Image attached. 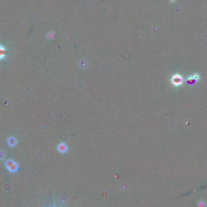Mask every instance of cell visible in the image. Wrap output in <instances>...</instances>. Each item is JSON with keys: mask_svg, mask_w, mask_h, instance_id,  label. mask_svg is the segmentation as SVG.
I'll use <instances>...</instances> for the list:
<instances>
[{"mask_svg": "<svg viewBox=\"0 0 207 207\" xmlns=\"http://www.w3.org/2000/svg\"><path fill=\"white\" fill-rule=\"evenodd\" d=\"M5 165L7 169L11 173H15L19 170V166H18V164L11 159L6 160Z\"/></svg>", "mask_w": 207, "mask_h": 207, "instance_id": "obj_1", "label": "cell"}, {"mask_svg": "<svg viewBox=\"0 0 207 207\" xmlns=\"http://www.w3.org/2000/svg\"><path fill=\"white\" fill-rule=\"evenodd\" d=\"M172 82L174 85H180L182 84V82H183V79L182 77L179 75H175L173 76L172 79Z\"/></svg>", "mask_w": 207, "mask_h": 207, "instance_id": "obj_2", "label": "cell"}, {"mask_svg": "<svg viewBox=\"0 0 207 207\" xmlns=\"http://www.w3.org/2000/svg\"><path fill=\"white\" fill-rule=\"evenodd\" d=\"M7 53V50L3 45L0 44V60L5 58Z\"/></svg>", "mask_w": 207, "mask_h": 207, "instance_id": "obj_3", "label": "cell"}, {"mask_svg": "<svg viewBox=\"0 0 207 207\" xmlns=\"http://www.w3.org/2000/svg\"><path fill=\"white\" fill-rule=\"evenodd\" d=\"M7 142L9 146L13 147L17 144V140H16V139L15 138V137H12L8 139Z\"/></svg>", "mask_w": 207, "mask_h": 207, "instance_id": "obj_4", "label": "cell"}, {"mask_svg": "<svg viewBox=\"0 0 207 207\" xmlns=\"http://www.w3.org/2000/svg\"><path fill=\"white\" fill-rule=\"evenodd\" d=\"M58 148L59 151L61 153L65 152V151H67V147L65 146V145H64V144H60Z\"/></svg>", "mask_w": 207, "mask_h": 207, "instance_id": "obj_5", "label": "cell"}, {"mask_svg": "<svg viewBox=\"0 0 207 207\" xmlns=\"http://www.w3.org/2000/svg\"><path fill=\"white\" fill-rule=\"evenodd\" d=\"M187 82L188 84H189V85H193V84H195L196 80H195L194 78H193V76H190L189 77H188L187 79Z\"/></svg>", "mask_w": 207, "mask_h": 207, "instance_id": "obj_6", "label": "cell"}, {"mask_svg": "<svg viewBox=\"0 0 207 207\" xmlns=\"http://www.w3.org/2000/svg\"><path fill=\"white\" fill-rule=\"evenodd\" d=\"M197 205H198L199 207H205L207 206V204L203 201H200L197 203Z\"/></svg>", "mask_w": 207, "mask_h": 207, "instance_id": "obj_7", "label": "cell"}, {"mask_svg": "<svg viewBox=\"0 0 207 207\" xmlns=\"http://www.w3.org/2000/svg\"><path fill=\"white\" fill-rule=\"evenodd\" d=\"M5 156V153L4 151H0V159H3Z\"/></svg>", "mask_w": 207, "mask_h": 207, "instance_id": "obj_8", "label": "cell"}, {"mask_svg": "<svg viewBox=\"0 0 207 207\" xmlns=\"http://www.w3.org/2000/svg\"><path fill=\"white\" fill-rule=\"evenodd\" d=\"M193 78H194V79H195L196 81L199 80V78H200L199 76L197 74H195V75H194L193 76Z\"/></svg>", "mask_w": 207, "mask_h": 207, "instance_id": "obj_9", "label": "cell"}]
</instances>
